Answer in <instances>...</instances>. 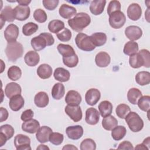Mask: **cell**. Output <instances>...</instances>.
Returning <instances> with one entry per match:
<instances>
[{
    "label": "cell",
    "instance_id": "1",
    "mask_svg": "<svg viewBox=\"0 0 150 150\" xmlns=\"http://www.w3.org/2000/svg\"><path fill=\"white\" fill-rule=\"evenodd\" d=\"M129 63L134 69H138L142 66L149 68L150 66L149 52L147 49H141L138 53L130 56Z\"/></svg>",
    "mask_w": 150,
    "mask_h": 150
},
{
    "label": "cell",
    "instance_id": "2",
    "mask_svg": "<svg viewBox=\"0 0 150 150\" xmlns=\"http://www.w3.org/2000/svg\"><path fill=\"white\" fill-rule=\"evenodd\" d=\"M90 16L85 12H79L68 20L69 26L74 31L80 32L90 25Z\"/></svg>",
    "mask_w": 150,
    "mask_h": 150
},
{
    "label": "cell",
    "instance_id": "3",
    "mask_svg": "<svg viewBox=\"0 0 150 150\" xmlns=\"http://www.w3.org/2000/svg\"><path fill=\"white\" fill-rule=\"evenodd\" d=\"M5 52L8 59L12 62H15L22 56L23 47L22 45L17 41L8 42Z\"/></svg>",
    "mask_w": 150,
    "mask_h": 150
},
{
    "label": "cell",
    "instance_id": "4",
    "mask_svg": "<svg viewBox=\"0 0 150 150\" xmlns=\"http://www.w3.org/2000/svg\"><path fill=\"white\" fill-rule=\"evenodd\" d=\"M130 130L134 132L141 131L144 127V121L139 115L134 111H130L125 118Z\"/></svg>",
    "mask_w": 150,
    "mask_h": 150
},
{
    "label": "cell",
    "instance_id": "5",
    "mask_svg": "<svg viewBox=\"0 0 150 150\" xmlns=\"http://www.w3.org/2000/svg\"><path fill=\"white\" fill-rule=\"evenodd\" d=\"M75 42L78 48L83 51L91 52L96 48L92 42L90 36H88L84 33L80 32L76 35Z\"/></svg>",
    "mask_w": 150,
    "mask_h": 150
},
{
    "label": "cell",
    "instance_id": "6",
    "mask_svg": "<svg viewBox=\"0 0 150 150\" xmlns=\"http://www.w3.org/2000/svg\"><path fill=\"white\" fill-rule=\"evenodd\" d=\"M108 21L110 25L112 28L120 29L124 25L126 22V17L122 12L119 11L110 15Z\"/></svg>",
    "mask_w": 150,
    "mask_h": 150
},
{
    "label": "cell",
    "instance_id": "7",
    "mask_svg": "<svg viewBox=\"0 0 150 150\" xmlns=\"http://www.w3.org/2000/svg\"><path fill=\"white\" fill-rule=\"evenodd\" d=\"M13 143L17 150H31L30 139L27 135H16L14 138Z\"/></svg>",
    "mask_w": 150,
    "mask_h": 150
},
{
    "label": "cell",
    "instance_id": "8",
    "mask_svg": "<svg viewBox=\"0 0 150 150\" xmlns=\"http://www.w3.org/2000/svg\"><path fill=\"white\" fill-rule=\"evenodd\" d=\"M64 111L74 122H79L82 118V110L79 105L71 106L67 105L64 108Z\"/></svg>",
    "mask_w": 150,
    "mask_h": 150
},
{
    "label": "cell",
    "instance_id": "9",
    "mask_svg": "<svg viewBox=\"0 0 150 150\" xmlns=\"http://www.w3.org/2000/svg\"><path fill=\"white\" fill-rule=\"evenodd\" d=\"M19 28L13 23L9 24L4 31V37L8 42H12L16 41L19 36Z\"/></svg>",
    "mask_w": 150,
    "mask_h": 150
},
{
    "label": "cell",
    "instance_id": "10",
    "mask_svg": "<svg viewBox=\"0 0 150 150\" xmlns=\"http://www.w3.org/2000/svg\"><path fill=\"white\" fill-rule=\"evenodd\" d=\"M101 97L100 91L97 88H90L87 91L85 94L86 103L91 106L96 105Z\"/></svg>",
    "mask_w": 150,
    "mask_h": 150
},
{
    "label": "cell",
    "instance_id": "11",
    "mask_svg": "<svg viewBox=\"0 0 150 150\" xmlns=\"http://www.w3.org/2000/svg\"><path fill=\"white\" fill-rule=\"evenodd\" d=\"M125 35L126 37L131 41L137 40L142 36V30L139 26L131 25L125 28Z\"/></svg>",
    "mask_w": 150,
    "mask_h": 150
},
{
    "label": "cell",
    "instance_id": "12",
    "mask_svg": "<svg viewBox=\"0 0 150 150\" xmlns=\"http://www.w3.org/2000/svg\"><path fill=\"white\" fill-rule=\"evenodd\" d=\"M15 19L20 21L26 20L30 16V10L29 6L18 5L14 9Z\"/></svg>",
    "mask_w": 150,
    "mask_h": 150
},
{
    "label": "cell",
    "instance_id": "13",
    "mask_svg": "<svg viewBox=\"0 0 150 150\" xmlns=\"http://www.w3.org/2000/svg\"><path fill=\"white\" fill-rule=\"evenodd\" d=\"M83 128L81 125H73L67 127L66 133L69 138L73 140L80 139L83 135Z\"/></svg>",
    "mask_w": 150,
    "mask_h": 150
},
{
    "label": "cell",
    "instance_id": "14",
    "mask_svg": "<svg viewBox=\"0 0 150 150\" xmlns=\"http://www.w3.org/2000/svg\"><path fill=\"white\" fill-rule=\"evenodd\" d=\"M100 120V112L98 110L93 107H90L87 109L86 111V122L91 125H96Z\"/></svg>",
    "mask_w": 150,
    "mask_h": 150
},
{
    "label": "cell",
    "instance_id": "15",
    "mask_svg": "<svg viewBox=\"0 0 150 150\" xmlns=\"http://www.w3.org/2000/svg\"><path fill=\"white\" fill-rule=\"evenodd\" d=\"M127 16L132 21L138 20L142 15V9L137 3L130 4L127 9Z\"/></svg>",
    "mask_w": 150,
    "mask_h": 150
},
{
    "label": "cell",
    "instance_id": "16",
    "mask_svg": "<svg viewBox=\"0 0 150 150\" xmlns=\"http://www.w3.org/2000/svg\"><path fill=\"white\" fill-rule=\"evenodd\" d=\"M65 102L69 105H79L81 102V96L77 91L70 90L66 94Z\"/></svg>",
    "mask_w": 150,
    "mask_h": 150
},
{
    "label": "cell",
    "instance_id": "17",
    "mask_svg": "<svg viewBox=\"0 0 150 150\" xmlns=\"http://www.w3.org/2000/svg\"><path fill=\"white\" fill-rule=\"evenodd\" d=\"M52 129L47 126H42L39 128L36 134L37 140L40 143H45L49 141L50 135L52 132Z\"/></svg>",
    "mask_w": 150,
    "mask_h": 150
},
{
    "label": "cell",
    "instance_id": "18",
    "mask_svg": "<svg viewBox=\"0 0 150 150\" xmlns=\"http://www.w3.org/2000/svg\"><path fill=\"white\" fill-rule=\"evenodd\" d=\"M59 13L61 17L64 19H71L77 13L76 9L67 4H63L61 5L59 9Z\"/></svg>",
    "mask_w": 150,
    "mask_h": 150
},
{
    "label": "cell",
    "instance_id": "19",
    "mask_svg": "<svg viewBox=\"0 0 150 150\" xmlns=\"http://www.w3.org/2000/svg\"><path fill=\"white\" fill-rule=\"evenodd\" d=\"M21 87L16 83H9L6 84L5 88V95L9 98H11L16 95L21 94Z\"/></svg>",
    "mask_w": 150,
    "mask_h": 150
},
{
    "label": "cell",
    "instance_id": "20",
    "mask_svg": "<svg viewBox=\"0 0 150 150\" xmlns=\"http://www.w3.org/2000/svg\"><path fill=\"white\" fill-rule=\"evenodd\" d=\"M40 128L39 121L35 119L25 121L22 124V129L29 134H34L38 131Z\"/></svg>",
    "mask_w": 150,
    "mask_h": 150
},
{
    "label": "cell",
    "instance_id": "21",
    "mask_svg": "<svg viewBox=\"0 0 150 150\" xmlns=\"http://www.w3.org/2000/svg\"><path fill=\"white\" fill-rule=\"evenodd\" d=\"M105 4V0H94L90 5V11L94 15H100L103 12Z\"/></svg>",
    "mask_w": 150,
    "mask_h": 150
},
{
    "label": "cell",
    "instance_id": "22",
    "mask_svg": "<svg viewBox=\"0 0 150 150\" xmlns=\"http://www.w3.org/2000/svg\"><path fill=\"white\" fill-rule=\"evenodd\" d=\"M111 62L110 55L105 52L98 53L95 57V62L97 66L100 67H106Z\"/></svg>",
    "mask_w": 150,
    "mask_h": 150
},
{
    "label": "cell",
    "instance_id": "23",
    "mask_svg": "<svg viewBox=\"0 0 150 150\" xmlns=\"http://www.w3.org/2000/svg\"><path fill=\"white\" fill-rule=\"evenodd\" d=\"M25 100L23 97L21 95H16L10 98L9 106L13 111H18L21 110L24 105Z\"/></svg>",
    "mask_w": 150,
    "mask_h": 150
},
{
    "label": "cell",
    "instance_id": "24",
    "mask_svg": "<svg viewBox=\"0 0 150 150\" xmlns=\"http://www.w3.org/2000/svg\"><path fill=\"white\" fill-rule=\"evenodd\" d=\"M49 102V96L46 92L40 91L35 96L34 103L38 107L44 108L48 105Z\"/></svg>",
    "mask_w": 150,
    "mask_h": 150
},
{
    "label": "cell",
    "instance_id": "25",
    "mask_svg": "<svg viewBox=\"0 0 150 150\" xmlns=\"http://www.w3.org/2000/svg\"><path fill=\"white\" fill-rule=\"evenodd\" d=\"M24 60L28 66L30 67L35 66L39 62V54L35 51L30 50L25 55Z\"/></svg>",
    "mask_w": 150,
    "mask_h": 150
},
{
    "label": "cell",
    "instance_id": "26",
    "mask_svg": "<svg viewBox=\"0 0 150 150\" xmlns=\"http://www.w3.org/2000/svg\"><path fill=\"white\" fill-rule=\"evenodd\" d=\"M30 44L35 51L42 50L47 46L46 40L41 35L33 38L31 39Z\"/></svg>",
    "mask_w": 150,
    "mask_h": 150
},
{
    "label": "cell",
    "instance_id": "27",
    "mask_svg": "<svg viewBox=\"0 0 150 150\" xmlns=\"http://www.w3.org/2000/svg\"><path fill=\"white\" fill-rule=\"evenodd\" d=\"M53 76L56 80L60 82H66L70 79V73L63 67H57L54 70Z\"/></svg>",
    "mask_w": 150,
    "mask_h": 150
},
{
    "label": "cell",
    "instance_id": "28",
    "mask_svg": "<svg viewBox=\"0 0 150 150\" xmlns=\"http://www.w3.org/2000/svg\"><path fill=\"white\" fill-rule=\"evenodd\" d=\"M37 74L42 79H49L52 74V68L47 64H42L37 69Z\"/></svg>",
    "mask_w": 150,
    "mask_h": 150
},
{
    "label": "cell",
    "instance_id": "29",
    "mask_svg": "<svg viewBox=\"0 0 150 150\" xmlns=\"http://www.w3.org/2000/svg\"><path fill=\"white\" fill-rule=\"evenodd\" d=\"M99 112L102 117H105L111 115L112 112V104L107 100L101 101L98 105Z\"/></svg>",
    "mask_w": 150,
    "mask_h": 150
},
{
    "label": "cell",
    "instance_id": "30",
    "mask_svg": "<svg viewBox=\"0 0 150 150\" xmlns=\"http://www.w3.org/2000/svg\"><path fill=\"white\" fill-rule=\"evenodd\" d=\"M142 96L141 91L137 88H131L127 93V98L129 103L135 105L137 104L138 101Z\"/></svg>",
    "mask_w": 150,
    "mask_h": 150
},
{
    "label": "cell",
    "instance_id": "31",
    "mask_svg": "<svg viewBox=\"0 0 150 150\" xmlns=\"http://www.w3.org/2000/svg\"><path fill=\"white\" fill-rule=\"evenodd\" d=\"M91 39L94 45L96 46H103L107 42V35L103 32H96L91 36Z\"/></svg>",
    "mask_w": 150,
    "mask_h": 150
},
{
    "label": "cell",
    "instance_id": "32",
    "mask_svg": "<svg viewBox=\"0 0 150 150\" xmlns=\"http://www.w3.org/2000/svg\"><path fill=\"white\" fill-rule=\"evenodd\" d=\"M137 83L140 86H145L150 83V73L146 71L138 72L135 77Z\"/></svg>",
    "mask_w": 150,
    "mask_h": 150
},
{
    "label": "cell",
    "instance_id": "33",
    "mask_svg": "<svg viewBox=\"0 0 150 150\" xmlns=\"http://www.w3.org/2000/svg\"><path fill=\"white\" fill-rule=\"evenodd\" d=\"M64 86L61 83H56L52 89V96L54 100H60L64 95Z\"/></svg>",
    "mask_w": 150,
    "mask_h": 150
},
{
    "label": "cell",
    "instance_id": "34",
    "mask_svg": "<svg viewBox=\"0 0 150 150\" xmlns=\"http://www.w3.org/2000/svg\"><path fill=\"white\" fill-rule=\"evenodd\" d=\"M0 18L3 19L5 21L8 22H12L15 19L13 9L10 6H6L1 11L0 14Z\"/></svg>",
    "mask_w": 150,
    "mask_h": 150
},
{
    "label": "cell",
    "instance_id": "35",
    "mask_svg": "<svg viewBox=\"0 0 150 150\" xmlns=\"http://www.w3.org/2000/svg\"><path fill=\"white\" fill-rule=\"evenodd\" d=\"M103 127L107 131L112 130L114 127L118 125L117 120L112 115H108L104 118L102 120L101 122Z\"/></svg>",
    "mask_w": 150,
    "mask_h": 150
},
{
    "label": "cell",
    "instance_id": "36",
    "mask_svg": "<svg viewBox=\"0 0 150 150\" xmlns=\"http://www.w3.org/2000/svg\"><path fill=\"white\" fill-rule=\"evenodd\" d=\"M57 49L63 57H69L76 54L74 49L69 45L62 43L59 44L57 46Z\"/></svg>",
    "mask_w": 150,
    "mask_h": 150
},
{
    "label": "cell",
    "instance_id": "37",
    "mask_svg": "<svg viewBox=\"0 0 150 150\" xmlns=\"http://www.w3.org/2000/svg\"><path fill=\"white\" fill-rule=\"evenodd\" d=\"M127 133V129L122 125H117L111 131V137L115 141H120L122 139Z\"/></svg>",
    "mask_w": 150,
    "mask_h": 150
},
{
    "label": "cell",
    "instance_id": "38",
    "mask_svg": "<svg viewBox=\"0 0 150 150\" xmlns=\"http://www.w3.org/2000/svg\"><path fill=\"white\" fill-rule=\"evenodd\" d=\"M138 44L134 41L127 42L124 47V53L128 56H131L138 52Z\"/></svg>",
    "mask_w": 150,
    "mask_h": 150
},
{
    "label": "cell",
    "instance_id": "39",
    "mask_svg": "<svg viewBox=\"0 0 150 150\" xmlns=\"http://www.w3.org/2000/svg\"><path fill=\"white\" fill-rule=\"evenodd\" d=\"M64 28V23L59 19H54L49 22L48 24L49 30L53 33H57Z\"/></svg>",
    "mask_w": 150,
    "mask_h": 150
},
{
    "label": "cell",
    "instance_id": "40",
    "mask_svg": "<svg viewBox=\"0 0 150 150\" xmlns=\"http://www.w3.org/2000/svg\"><path fill=\"white\" fill-rule=\"evenodd\" d=\"M7 74L10 80L12 81H16L21 77L22 70L19 67L12 66L8 69Z\"/></svg>",
    "mask_w": 150,
    "mask_h": 150
},
{
    "label": "cell",
    "instance_id": "41",
    "mask_svg": "<svg viewBox=\"0 0 150 150\" xmlns=\"http://www.w3.org/2000/svg\"><path fill=\"white\" fill-rule=\"evenodd\" d=\"M38 25L33 22H28L22 27V33L25 36H30L38 30Z\"/></svg>",
    "mask_w": 150,
    "mask_h": 150
},
{
    "label": "cell",
    "instance_id": "42",
    "mask_svg": "<svg viewBox=\"0 0 150 150\" xmlns=\"http://www.w3.org/2000/svg\"><path fill=\"white\" fill-rule=\"evenodd\" d=\"M131 109L129 105L125 104H120L117 105L115 109L117 115L122 119H125L127 114L130 112Z\"/></svg>",
    "mask_w": 150,
    "mask_h": 150
},
{
    "label": "cell",
    "instance_id": "43",
    "mask_svg": "<svg viewBox=\"0 0 150 150\" xmlns=\"http://www.w3.org/2000/svg\"><path fill=\"white\" fill-rule=\"evenodd\" d=\"M139 109L143 111L148 112L150 108V97L149 96H142L137 103Z\"/></svg>",
    "mask_w": 150,
    "mask_h": 150
},
{
    "label": "cell",
    "instance_id": "44",
    "mask_svg": "<svg viewBox=\"0 0 150 150\" xmlns=\"http://www.w3.org/2000/svg\"><path fill=\"white\" fill-rule=\"evenodd\" d=\"M62 59L64 64L70 68L76 67L79 63V57L76 54L69 57H63Z\"/></svg>",
    "mask_w": 150,
    "mask_h": 150
},
{
    "label": "cell",
    "instance_id": "45",
    "mask_svg": "<svg viewBox=\"0 0 150 150\" xmlns=\"http://www.w3.org/2000/svg\"><path fill=\"white\" fill-rule=\"evenodd\" d=\"M96 149V144L94 141L91 138L84 139L80 144L81 150H95Z\"/></svg>",
    "mask_w": 150,
    "mask_h": 150
},
{
    "label": "cell",
    "instance_id": "46",
    "mask_svg": "<svg viewBox=\"0 0 150 150\" xmlns=\"http://www.w3.org/2000/svg\"><path fill=\"white\" fill-rule=\"evenodd\" d=\"M0 133L3 134L7 140L12 138L14 135L15 131L14 128L9 124H5L1 127L0 128Z\"/></svg>",
    "mask_w": 150,
    "mask_h": 150
},
{
    "label": "cell",
    "instance_id": "47",
    "mask_svg": "<svg viewBox=\"0 0 150 150\" xmlns=\"http://www.w3.org/2000/svg\"><path fill=\"white\" fill-rule=\"evenodd\" d=\"M33 18L39 23H44L47 19L46 12L42 9H37L33 12Z\"/></svg>",
    "mask_w": 150,
    "mask_h": 150
},
{
    "label": "cell",
    "instance_id": "48",
    "mask_svg": "<svg viewBox=\"0 0 150 150\" xmlns=\"http://www.w3.org/2000/svg\"><path fill=\"white\" fill-rule=\"evenodd\" d=\"M57 39L61 42H68L71 38V32L67 28H64L61 32L56 34Z\"/></svg>",
    "mask_w": 150,
    "mask_h": 150
},
{
    "label": "cell",
    "instance_id": "49",
    "mask_svg": "<svg viewBox=\"0 0 150 150\" xmlns=\"http://www.w3.org/2000/svg\"><path fill=\"white\" fill-rule=\"evenodd\" d=\"M64 139V136L59 132H52L49 137V141L54 145H60Z\"/></svg>",
    "mask_w": 150,
    "mask_h": 150
},
{
    "label": "cell",
    "instance_id": "50",
    "mask_svg": "<svg viewBox=\"0 0 150 150\" xmlns=\"http://www.w3.org/2000/svg\"><path fill=\"white\" fill-rule=\"evenodd\" d=\"M121 4L118 1H111L109 2L107 7V13L108 15H111L112 13L119 11L121 9Z\"/></svg>",
    "mask_w": 150,
    "mask_h": 150
},
{
    "label": "cell",
    "instance_id": "51",
    "mask_svg": "<svg viewBox=\"0 0 150 150\" xmlns=\"http://www.w3.org/2000/svg\"><path fill=\"white\" fill-rule=\"evenodd\" d=\"M59 1L58 0H43L42 3L44 7L49 10L53 11L57 6Z\"/></svg>",
    "mask_w": 150,
    "mask_h": 150
},
{
    "label": "cell",
    "instance_id": "52",
    "mask_svg": "<svg viewBox=\"0 0 150 150\" xmlns=\"http://www.w3.org/2000/svg\"><path fill=\"white\" fill-rule=\"evenodd\" d=\"M33 115H34L33 111L31 109H28V110L24 111L22 113L21 118L23 122H25V121H27L32 120Z\"/></svg>",
    "mask_w": 150,
    "mask_h": 150
},
{
    "label": "cell",
    "instance_id": "53",
    "mask_svg": "<svg viewBox=\"0 0 150 150\" xmlns=\"http://www.w3.org/2000/svg\"><path fill=\"white\" fill-rule=\"evenodd\" d=\"M118 149H129V150H131V149H134V147L132 144L128 141H124L122 142H121L118 148Z\"/></svg>",
    "mask_w": 150,
    "mask_h": 150
},
{
    "label": "cell",
    "instance_id": "54",
    "mask_svg": "<svg viewBox=\"0 0 150 150\" xmlns=\"http://www.w3.org/2000/svg\"><path fill=\"white\" fill-rule=\"evenodd\" d=\"M40 35H41L46 40L47 46H52L54 44V39L53 36L52 35L51 33L43 32V33H41Z\"/></svg>",
    "mask_w": 150,
    "mask_h": 150
},
{
    "label": "cell",
    "instance_id": "55",
    "mask_svg": "<svg viewBox=\"0 0 150 150\" xmlns=\"http://www.w3.org/2000/svg\"><path fill=\"white\" fill-rule=\"evenodd\" d=\"M0 112H1V119H0V122H2L4 121H6L9 115V113L7 111L6 109L4 108V107H1L0 108Z\"/></svg>",
    "mask_w": 150,
    "mask_h": 150
},
{
    "label": "cell",
    "instance_id": "56",
    "mask_svg": "<svg viewBox=\"0 0 150 150\" xmlns=\"http://www.w3.org/2000/svg\"><path fill=\"white\" fill-rule=\"evenodd\" d=\"M62 149H63V150H66V149H67V150H70H70H75V149H76V150H77L78 148H77L76 146H74L73 145L67 144V145H64V146L62 148Z\"/></svg>",
    "mask_w": 150,
    "mask_h": 150
},
{
    "label": "cell",
    "instance_id": "57",
    "mask_svg": "<svg viewBox=\"0 0 150 150\" xmlns=\"http://www.w3.org/2000/svg\"><path fill=\"white\" fill-rule=\"evenodd\" d=\"M6 141L7 139L5 136L3 134L0 133V146H2L6 143Z\"/></svg>",
    "mask_w": 150,
    "mask_h": 150
},
{
    "label": "cell",
    "instance_id": "58",
    "mask_svg": "<svg viewBox=\"0 0 150 150\" xmlns=\"http://www.w3.org/2000/svg\"><path fill=\"white\" fill-rule=\"evenodd\" d=\"M16 2L19 4V5L22 6H28V5L31 2V1H27V0H19L16 1Z\"/></svg>",
    "mask_w": 150,
    "mask_h": 150
},
{
    "label": "cell",
    "instance_id": "59",
    "mask_svg": "<svg viewBox=\"0 0 150 150\" xmlns=\"http://www.w3.org/2000/svg\"><path fill=\"white\" fill-rule=\"evenodd\" d=\"M142 144L148 148V149H150V139H149V137L146 138L144 140Z\"/></svg>",
    "mask_w": 150,
    "mask_h": 150
},
{
    "label": "cell",
    "instance_id": "60",
    "mask_svg": "<svg viewBox=\"0 0 150 150\" xmlns=\"http://www.w3.org/2000/svg\"><path fill=\"white\" fill-rule=\"evenodd\" d=\"M135 149H148V148L142 143V144H138L135 148Z\"/></svg>",
    "mask_w": 150,
    "mask_h": 150
},
{
    "label": "cell",
    "instance_id": "61",
    "mask_svg": "<svg viewBox=\"0 0 150 150\" xmlns=\"http://www.w3.org/2000/svg\"><path fill=\"white\" fill-rule=\"evenodd\" d=\"M36 149H40V150H49V148L48 146H47L46 145H39L37 148H36Z\"/></svg>",
    "mask_w": 150,
    "mask_h": 150
},
{
    "label": "cell",
    "instance_id": "62",
    "mask_svg": "<svg viewBox=\"0 0 150 150\" xmlns=\"http://www.w3.org/2000/svg\"><path fill=\"white\" fill-rule=\"evenodd\" d=\"M149 8H148L147 9V10H146V11L145 12V18H146V19L147 20V21L149 22Z\"/></svg>",
    "mask_w": 150,
    "mask_h": 150
}]
</instances>
